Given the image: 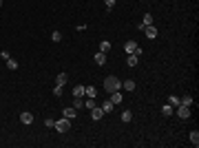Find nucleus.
<instances>
[{
    "mask_svg": "<svg viewBox=\"0 0 199 148\" xmlns=\"http://www.w3.org/2000/svg\"><path fill=\"white\" fill-rule=\"evenodd\" d=\"M104 88H106V93H115V91H119V88H122V82H119V78H115V75H109V78H104Z\"/></svg>",
    "mask_w": 199,
    "mask_h": 148,
    "instance_id": "nucleus-1",
    "label": "nucleus"
},
{
    "mask_svg": "<svg viewBox=\"0 0 199 148\" xmlns=\"http://www.w3.org/2000/svg\"><path fill=\"white\" fill-rule=\"evenodd\" d=\"M53 128L58 131V133H66L69 128H71V119H66V117H62V119H58L56 124H53Z\"/></svg>",
    "mask_w": 199,
    "mask_h": 148,
    "instance_id": "nucleus-2",
    "label": "nucleus"
},
{
    "mask_svg": "<svg viewBox=\"0 0 199 148\" xmlns=\"http://www.w3.org/2000/svg\"><path fill=\"white\" fill-rule=\"evenodd\" d=\"M177 115H179L182 119H188V117H190V106H184V104H179V106H177Z\"/></svg>",
    "mask_w": 199,
    "mask_h": 148,
    "instance_id": "nucleus-3",
    "label": "nucleus"
},
{
    "mask_svg": "<svg viewBox=\"0 0 199 148\" xmlns=\"http://www.w3.org/2000/svg\"><path fill=\"white\" fill-rule=\"evenodd\" d=\"M144 33H146V38H148V40H155V38H157V29L153 27V24L144 27Z\"/></svg>",
    "mask_w": 199,
    "mask_h": 148,
    "instance_id": "nucleus-4",
    "label": "nucleus"
},
{
    "mask_svg": "<svg viewBox=\"0 0 199 148\" xmlns=\"http://www.w3.org/2000/svg\"><path fill=\"white\" fill-rule=\"evenodd\" d=\"M102 115H104V111H102V106H93L91 108V117L97 122V119H102Z\"/></svg>",
    "mask_w": 199,
    "mask_h": 148,
    "instance_id": "nucleus-5",
    "label": "nucleus"
},
{
    "mask_svg": "<svg viewBox=\"0 0 199 148\" xmlns=\"http://www.w3.org/2000/svg\"><path fill=\"white\" fill-rule=\"evenodd\" d=\"M124 51H126V53H135V51H137V42L129 40L126 44H124Z\"/></svg>",
    "mask_w": 199,
    "mask_h": 148,
    "instance_id": "nucleus-6",
    "label": "nucleus"
},
{
    "mask_svg": "<svg viewBox=\"0 0 199 148\" xmlns=\"http://www.w3.org/2000/svg\"><path fill=\"white\" fill-rule=\"evenodd\" d=\"M95 64H100V66H102V64H106V53L104 51H100V53H95Z\"/></svg>",
    "mask_w": 199,
    "mask_h": 148,
    "instance_id": "nucleus-7",
    "label": "nucleus"
},
{
    "mask_svg": "<svg viewBox=\"0 0 199 148\" xmlns=\"http://www.w3.org/2000/svg\"><path fill=\"white\" fill-rule=\"evenodd\" d=\"M20 122H22V124H31V122H33V115H31V113H27V111H24V113L20 115Z\"/></svg>",
    "mask_w": 199,
    "mask_h": 148,
    "instance_id": "nucleus-8",
    "label": "nucleus"
},
{
    "mask_svg": "<svg viewBox=\"0 0 199 148\" xmlns=\"http://www.w3.org/2000/svg\"><path fill=\"white\" fill-rule=\"evenodd\" d=\"M148 24H153V16H151V13H146V16L142 18V24H139V29H144V27H148Z\"/></svg>",
    "mask_w": 199,
    "mask_h": 148,
    "instance_id": "nucleus-9",
    "label": "nucleus"
},
{
    "mask_svg": "<svg viewBox=\"0 0 199 148\" xmlns=\"http://www.w3.org/2000/svg\"><path fill=\"white\" fill-rule=\"evenodd\" d=\"M66 80H69V75H66V73H58V78H56V84L64 86V84H66Z\"/></svg>",
    "mask_w": 199,
    "mask_h": 148,
    "instance_id": "nucleus-10",
    "label": "nucleus"
},
{
    "mask_svg": "<svg viewBox=\"0 0 199 148\" xmlns=\"http://www.w3.org/2000/svg\"><path fill=\"white\" fill-rule=\"evenodd\" d=\"M111 102H113V104H122V93H119V91L111 93Z\"/></svg>",
    "mask_w": 199,
    "mask_h": 148,
    "instance_id": "nucleus-11",
    "label": "nucleus"
},
{
    "mask_svg": "<svg viewBox=\"0 0 199 148\" xmlns=\"http://www.w3.org/2000/svg\"><path fill=\"white\" fill-rule=\"evenodd\" d=\"M75 115H78L75 108H64V117H66V119H75Z\"/></svg>",
    "mask_w": 199,
    "mask_h": 148,
    "instance_id": "nucleus-12",
    "label": "nucleus"
},
{
    "mask_svg": "<svg viewBox=\"0 0 199 148\" xmlns=\"http://www.w3.org/2000/svg\"><path fill=\"white\" fill-rule=\"evenodd\" d=\"M190 144H192L195 148L199 146V133H197V131H192V133H190Z\"/></svg>",
    "mask_w": 199,
    "mask_h": 148,
    "instance_id": "nucleus-13",
    "label": "nucleus"
},
{
    "mask_svg": "<svg viewBox=\"0 0 199 148\" xmlns=\"http://www.w3.org/2000/svg\"><path fill=\"white\" fill-rule=\"evenodd\" d=\"M179 104H184V106H192V97H190V95L179 97Z\"/></svg>",
    "mask_w": 199,
    "mask_h": 148,
    "instance_id": "nucleus-14",
    "label": "nucleus"
},
{
    "mask_svg": "<svg viewBox=\"0 0 199 148\" xmlns=\"http://www.w3.org/2000/svg\"><path fill=\"white\" fill-rule=\"evenodd\" d=\"M122 88H124V91H135V82H133V80H126V82L122 84Z\"/></svg>",
    "mask_w": 199,
    "mask_h": 148,
    "instance_id": "nucleus-15",
    "label": "nucleus"
},
{
    "mask_svg": "<svg viewBox=\"0 0 199 148\" xmlns=\"http://www.w3.org/2000/svg\"><path fill=\"white\" fill-rule=\"evenodd\" d=\"M84 88H86V86H82V84H78L75 88H73V95H75V97H82V95H84Z\"/></svg>",
    "mask_w": 199,
    "mask_h": 148,
    "instance_id": "nucleus-16",
    "label": "nucleus"
},
{
    "mask_svg": "<svg viewBox=\"0 0 199 148\" xmlns=\"http://www.w3.org/2000/svg\"><path fill=\"white\" fill-rule=\"evenodd\" d=\"M84 95H86V97H97V88L89 86V88H84Z\"/></svg>",
    "mask_w": 199,
    "mask_h": 148,
    "instance_id": "nucleus-17",
    "label": "nucleus"
},
{
    "mask_svg": "<svg viewBox=\"0 0 199 148\" xmlns=\"http://www.w3.org/2000/svg\"><path fill=\"white\" fill-rule=\"evenodd\" d=\"M113 108H115V104H113V102H111V100H109V102H104V104H102V111H104V113H111V111H113Z\"/></svg>",
    "mask_w": 199,
    "mask_h": 148,
    "instance_id": "nucleus-18",
    "label": "nucleus"
},
{
    "mask_svg": "<svg viewBox=\"0 0 199 148\" xmlns=\"http://www.w3.org/2000/svg\"><path fill=\"white\" fill-rule=\"evenodd\" d=\"M162 115H164V117H170V115H172V106H170V104L162 106Z\"/></svg>",
    "mask_w": 199,
    "mask_h": 148,
    "instance_id": "nucleus-19",
    "label": "nucleus"
},
{
    "mask_svg": "<svg viewBox=\"0 0 199 148\" xmlns=\"http://www.w3.org/2000/svg\"><path fill=\"white\" fill-rule=\"evenodd\" d=\"M168 104H170L172 108H175V106H179V97H177V95H170V97H168Z\"/></svg>",
    "mask_w": 199,
    "mask_h": 148,
    "instance_id": "nucleus-20",
    "label": "nucleus"
},
{
    "mask_svg": "<svg viewBox=\"0 0 199 148\" xmlns=\"http://www.w3.org/2000/svg\"><path fill=\"white\" fill-rule=\"evenodd\" d=\"M93 106H97V104H95V97H89V100L84 102V108H89V111H91Z\"/></svg>",
    "mask_w": 199,
    "mask_h": 148,
    "instance_id": "nucleus-21",
    "label": "nucleus"
},
{
    "mask_svg": "<svg viewBox=\"0 0 199 148\" xmlns=\"http://www.w3.org/2000/svg\"><path fill=\"white\" fill-rule=\"evenodd\" d=\"M109 49H111V42H109V40H104V42H100V51H104V53H106Z\"/></svg>",
    "mask_w": 199,
    "mask_h": 148,
    "instance_id": "nucleus-22",
    "label": "nucleus"
},
{
    "mask_svg": "<svg viewBox=\"0 0 199 148\" xmlns=\"http://www.w3.org/2000/svg\"><path fill=\"white\" fill-rule=\"evenodd\" d=\"M126 62H129V66H137V55H135V53H131Z\"/></svg>",
    "mask_w": 199,
    "mask_h": 148,
    "instance_id": "nucleus-23",
    "label": "nucleus"
},
{
    "mask_svg": "<svg viewBox=\"0 0 199 148\" xmlns=\"http://www.w3.org/2000/svg\"><path fill=\"white\" fill-rule=\"evenodd\" d=\"M73 108H84V102H82V97H75V102H73Z\"/></svg>",
    "mask_w": 199,
    "mask_h": 148,
    "instance_id": "nucleus-24",
    "label": "nucleus"
},
{
    "mask_svg": "<svg viewBox=\"0 0 199 148\" xmlns=\"http://www.w3.org/2000/svg\"><path fill=\"white\" fill-rule=\"evenodd\" d=\"M131 119H133V113L131 111H124L122 113V122H131Z\"/></svg>",
    "mask_w": 199,
    "mask_h": 148,
    "instance_id": "nucleus-25",
    "label": "nucleus"
},
{
    "mask_svg": "<svg viewBox=\"0 0 199 148\" xmlns=\"http://www.w3.org/2000/svg\"><path fill=\"white\" fill-rule=\"evenodd\" d=\"M51 40H53V42H60V40H62V33H60V31H53V33H51Z\"/></svg>",
    "mask_w": 199,
    "mask_h": 148,
    "instance_id": "nucleus-26",
    "label": "nucleus"
},
{
    "mask_svg": "<svg viewBox=\"0 0 199 148\" xmlns=\"http://www.w3.org/2000/svg\"><path fill=\"white\" fill-rule=\"evenodd\" d=\"M62 88H64V86L56 84V88H53V95H56V97H60V95H62Z\"/></svg>",
    "mask_w": 199,
    "mask_h": 148,
    "instance_id": "nucleus-27",
    "label": "nucleus"
},
{
    "mask_svg": "<svg viewBox=\"0 0 199 148\" xmlns=\"http://www.w3.org/2000/svg\"><path fill=\"white\" fill-rule=\"evenodd\" d=\"M7 66H9V69H18V62H16V60H11V58H9V60H7Z\"/></svg>",
    "mask_w": 199,
    "mask_h": 148,
    "instance_id": "nucleus-28",
    "label": "nucleus"
},
{
    "mask_svg": "<svg viewBox=\"0 0 199 148\" xmlns=\"http://www.w3.org/2000/svg\"><path fill=\"white\" fill-rule=\"evenodd\" d=\"M104 2H106V9H113L115 7V0H104Z\"/></svg>",
    "mask_w": 199,
    "mask_h": 148,
    "instance_id": "nucleus-29",
    "label": "nucleus"
},
{
    "mask_svg": "<svg viewBox=\"0 0 199 148\" xmlns=\"http://www.w3.org/2000/svg\"><path fill=\"white\" fill-rule=\"evenodd\" d=\"M53 124H56L53 119H46V122H44V126H46V128H53Z\"/></svg>",
    "mask_w": 199,
    "mask_h": 148,
    "instance_id": "nucleus-30",
    "label": "nucleus"
},
{
    "mask_svg": "<svg viewBox=\"0 0 199 148\" xmlns=\"http://www.w3.org/2000/svg\"><path fill=\"white\" fill-rule=\"evenodd\" d=\"M0 7H2V0H0Z\"/></svg>",
    "mask_w": 199,
    "mask_h": 148,
    "instance_id": "nucleus-31",
    "label": "nucleus"
}]
</instances>
